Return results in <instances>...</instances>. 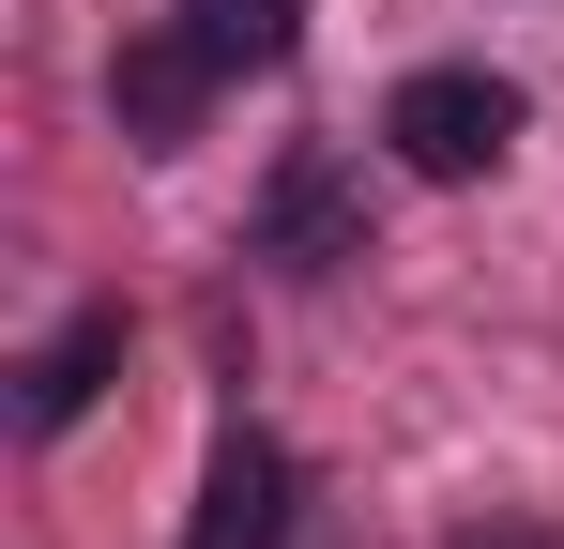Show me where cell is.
<instances>
[{
    "label": "cell",
    "instance_id": "cell-2",
    "mask_svg": "<svg viewBox=\"0 0 564 549\" xmlns=\"http://www.w3.org/2000/svg\"><path fill=\"white\" fill-rule=\"evenodd\" d=\"M184 549H290V458L260 443V428H229L214 443V473H198V519Z\"/></svg>",
    "mask_w": 564,
    "mask_h": 549
},
{
    "label": "cell",
    "instance_id": "cell-1",
    "mask_svg": "<svg viewBox=\"0 0 564 549\" xmlns=\"http://www.w3.org/2000/svg\"><path fill=\"white\" fill-rule=\"evenodd\" d=\"M381 138H397V169H427V183H488L519 153V92L473 77V62H427V77H397Z\"/></svg>",
    "mask_w": 564,
    "mask_h": 549
},
{
    "label": "cell",
    "instance_id": "cell-6",
    "mask_svg": "<svg viewBox=\"0 0 564 549\" xmlns=\"http://www.w3.org/2000/svg\"><path fill=\"white\" fill-rule=\"evenodd\" d=\"M458 549H550V535H458Z\"/></svg>",
    "mask_w": 564,
    "mask_h": 549
},
{
    "label": "cell",
    "instance_id": "cell-4",
    "mask_svg": "<svg viewBox=\"0 0 564 549\" xmlns=\"http://www.w3.org/2000/svg\"><path fill=\"white\" fill-rule=\"evenodd\" d=\"M107 366H122V305L62 321V336H46V366H31V428H77V412L107 397Z\"/></svg>",
    "mask_w": 564,
    "mask_h": 549
},
{
    "label": "cell",
    "instance_id": "cell-5",
    "mask_svg": "<svg viewBox=\"0 0 564 549\" xmlns=\"http://www.w3.org/2000/svg\"><path fill=\"white\" fill-rule=\"evenodd\" d=\"M184 31L214 46V77H245V62H290L305 0H184Z\"/></svg>",
    "mask_w": 564,
    "mask_h": 549
},
{
    "label": "cell",
    "instance_id": "cell-3",
    "mask_svg": "<svg viewBox=\"0 0 564 549\" xmlns=\"http://www.w3.org/2000/svg\"><path fill=\"white\" fill-rule=\"evenodd\" d=\"M198 92H214V46H198V31H169V46H122L107 107H122V138H138V153H184Z\"/></svg>",
    "mask_w": 564,
    "mask_h": 549
}]
</instances>
